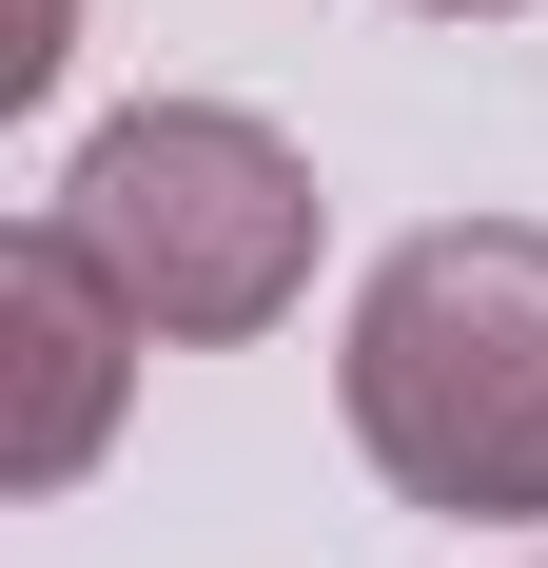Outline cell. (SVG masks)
Segmentation results:
<instances>
[{
  "label": "cell",
  "mask_w": 548,
  "mask_h": 568,
  "mask_svg": "<svg viewBox=\"0 0 548 568\" xmlns=\"http://www.w3.org/2000/svg\"><path fill=\"white\" fill-rule=\"evenodd\" d=\"M353 452L450 529H529L548 510V216H432L353 294Z\"/></svg>",
  "instance_id": "cell-1"
},
{
  "label": "cell",
  "mask_w": 548,
  "mask_h": 568,
  "mask_svg": "<svg viewBox=\"0 0 548 568\" xmlns=\"http://www.w3.org/2000/svg\"><path fill=\"white\" fill-rule=\"evenodd\" d=\"M59 216L99 235V275L138 294L176 353H235V334H274V314L314 294V158H294L274 118H235V99L99 118L79 176H59Z\"/></svg>",
  "instance_id": "cell-2"
},
{
  "label": "cell",
  "mask_w": 548,
  "mask_h": 568,
  "mask_svg": "<svg viewBox=\"0 0 548 568\" xmlns=\"http://www.w3.org/2000/svg\"><path fill=\"white\" fill-rule=\"evenodd\" d=\"M138 353H158V314L99 275V235L20 216L0 235V490H79V470L118 452V393H138Z\"/></svg>",
  "instance_id": "cell-3"
},
{
  "label": "cell",
  "mask_w": 548,
  "mask_h": 568,
  "mask_svg": "<svg viewBox=\"0 0 548 568\" xmlns=\"http://www.w3.org/2000/svg\"><path fill=\"white\" fill-rule=\"evenodd\" d=\"M59 79V0H20V40H0V99H40Z\"/></svg>",
  "instance_id": "cell-4"
},
{
  "label": "cell",
  "mask_w": 548,
  "mask_h": 568,
  "mask_svg": "<svg viewBox=\"0 0 548 568\" xmlns=\"http://www.w3.org/2000/svg\"><path fill=\"white\" fill-rule=\"evenodd\" d=\"M412 20H509V0H412Z\"/></svg>",
  "instance_id": "cell-5"
}]
</instances>
